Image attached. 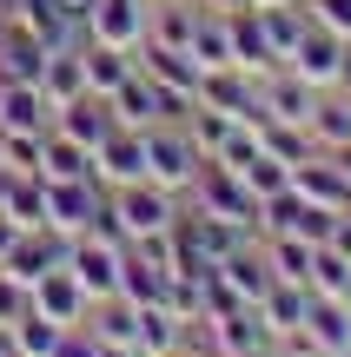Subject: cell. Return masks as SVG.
<instances>
[{"instance_id": "6da1fadb", "label": "cell", "mask_w": 351, "mask_h": 357, "mask_svg": "<svg viewBox=\"0 0 351 357\" xmlns=\"http://www.w3.org/2000/svg\"><path fill=\"white\" fill-rule=\"evenodd\" d=\"M186 205H193V212H206V218H232V225H252V231H259V192H252L232 166H219V159H206V166H199Z\"/></svg>"}, {"instance_id": "7a4b0ae2", "label": "cell", "mask_w": 351, "mask_h": 357, "mask_svg": "<svg viewBox=\"0 0 351 357\" xmlns=\"http://www.w3.org/2000/svg\"><path fill=\"white\" fill-rule=\"evenodd\" d=\"M206 159L193 153V139H186V126H146V178L153 185H166V192H193V178Z\"/></svg>"}, {"instance_id": "3957f363", "label": "cell", "mask_w": 351, "mask_h": 357, "mask_svg": "<svg viewBox=\"0 0 351 357\" xmlns=\"http://www.w3.org/2000/svg\"><path fill=\"white\" fill-rule=\"evenodd\" d=\"M119 265H126V245L119 238H100V231H80L66 245V271L80 278L87 298H113L119 291Z\"/></svg>"}, {"instance_id": "277c9868", "label": "cell", "mask_w": 351, "mask_h": 357, "mask_svg": "<svg viewBox=\"0 0 351 357\" xmlns=\"http://www.w3.org/2000/svg\"><path fill=\"white\" fill-rule=\"evenodd\" d=\"M345 47H351V40L325 33V26H305V33H299V47L285 53V73H299L305 86H318V93H338V73H345Z\"/></svg>"}, {"instance_id": "5b68a950", "label": "cell", "mask_w": 351, "mask_h": 357, "mask_svg": "<svg viewBox=\"0 0 351 357\" xmlns=\"http://www.w3.org/2000/svg\"><path fill=\"white\" fill-rule=\"evenodd\" d=\"M146 20H153V0H93L87 7V40L140 53L146 47Z\"/></svg>"}, {"instance_id": "8992f818", "label": "cell", "mask_w": 351, "mask_h": 357, "mask_svg": "<svg viewBox=\"0 0 351 357\" xmlns=\"http://www.w3.org/2000/svg\"><path fill=\"white\" fill-rule=\"evenodd\" d=\"M100 199H106L100 178H47V225L60 238H80L93 225V212H100Z\"/></svg>"}, {"instance_id": "52a82bcc", "label": "cell", "mask_w": 351, "mask_h": 357, "mask_svg": "<svg viewBox=\"0 0 351 357\" xmlns=\"http://www.w3.org/2000/svg\"><path fill=\"white\" fill-rule=\"evenodd\" d=\"M285 185L299 192L305 205H325V212H351V185L338 178V166H331L325 153H312V159H299V166L285 172Z\"/></svg>"}, {"instance_id": "ba28073f", "label": "cell", "mask_w": 351, "mask_h": 357, "mask_svg": "<svg viewBox=\"0 0 351 357\" xmlns=\"http://www.w3.org/2000/svg\"><path fill=\"white\" fill-rule=\"evenodd\" d=\"M27 305L40 311V318H53V324H87V311H93V298L80 291V278L73 271H47V278L33 284V291H27Z\"/></svg>"}, {"instance_id": "9c48e42d", "label": "cell", "mask_w": 351, "mask_h": 357, "mask_svg": "<svg viewBox=\"0 0 351 357\" xmlns=\"http://www.w3.org/2000/svg\"><path fill=\"white\" fill-rule=\"evenodd\" d=\"M93 178H100L106 192L140 185V178H146V132H113V139L93 153Z\"/></svg>"}, {"instance_id": "30bf717a", "label": "cell", "mask_w": 351, "mask_h": 357, "mask_svg": "<svg viewBox=\"0 0 351 357\" xmlns=\"http://www.w3.org/2000/svg\"><path fill=\"white\" fill-rule=\"evenodd\" d=\"M53 126H60L66 139H80L87 153H100V146L119 132V119H113V106H106L100 93H80L73 106H60V113H53Z\"/></svg>"}, {"instance_id": "8fae6325", "label": "cell", "mask_w": 351, "mask_h": 357, "mask_svg": "<svg viewBox=\"0 0 351 357\" xmlns=\"http://www.w3.org/2000/svg\"><path fill=\"white\" fill-rule=\"evenodd\" d=\"M299 331L312 337L325 357H345V351H351V311H345V298L312 291V305H305V324H299Z\"/></svg>"}, {"instance_id": "7c38bea8", "label": "cell", "mask_w": 351, "mask_h": 357, "mask_svg": "<svg viewBox=\"0 0 351 357\" xmlns=\"http://www.w3.org/2000/svg\"><path fill=\"white\" fill-rule=\"evenodd\" d=\"M47 126H53L47 93L27 79H0V132H47Z\"/></svg>"}, {"instance_id": "4fadbf2b", "label": "cell", "mask_w": 351, "mask_h": 357, "mask_svg": "<svg viewBox=\"0 0 351 357\" xmlns=\"http://www.w3.org/2000/svg\"><path fill=\"white\" fill-rule=\"evenodd\" d=\"M305 305H312V284H305V278H272L265 298H259V318H265L272 337H285V331L305 324Z\"/></svg>"}, {"instance_id": "5bb4252c", "label": "cell", "mask_w": 351, "mask_h": 357, "mask_svg": "<svg viewBox=\"0 0 351 357\" xmlns=\"http://www.w3.org/2000/svg\"><path fill=\"white\" fill-rule=\"evenodd\" d=\"M80 66H87V93H100V100H113V93L140 73V60H133L126 47H100V40L80 47Z\"/></svg>"}, {"instance_id": "9a60e30c", "label": "cell", "mask_w": 351, "mask_h": 357, "mask_svg": "<svg viewBox=\"0 0 351 357\" xmlns=\"http://www.w3.org/2000/svg\"><path fill=\"white\" fill-rule=\"evenodd\" d=\"M133 60H140L146 79H159V86H179V93H199V73H206V66H199L186 47H153V40H146Z\"/></svg>"}, {"instance_id": "2e32d148", "label": "cell", "mask_w": 351, "mask_h": 357, "mask_svg": "<svg viewBox=\"0 0 351 357\" xmlns=\"http://www.w3.org/2000/svg\"><path fill=\"white\" fill-rule=\"evenodd\" d=\"M87 324H93V337H100V344H126V351H133V337H140V305H133L126 291H113V298H93Z\"/></svg>"}, {"instance_id": "e0dca14e", "label": "cell", "mask_w": 351, "mask_h": 357, "mask_svg": "<svg viewBox=\"0 0 351 357\" xmlns=\"http://www.w3.org/2000/svg\"><path fill=\"white\" fill-rule=\"evenodd\" d=\"M106 106H113L119 132H146V126H159V86H153L146 73H133V79H126V86H119Z\"/></svg>"}, {"instance_id": "ac0fdd59", "label": "cell", "mask_w": 351, "mask_h": 357, "mask_svg": "<svg viewBox=\"0 0 351 357\" xmlns=\"http://www.w3.org/2000/svg\"><path fill=\"white\" fill-rule=\"evenodd\" d=\"M186 344V318L172 305H140V337H133V351L140 357H166Z\"/></svg>"}, {"instance_id": "d6986e66", "label": "cell", "mask_w": 351, "mask_h": 357, "mask_svg": "<svg viewBox=\"0 0 351 357\" xmlns=\"http://www.w3.org/2000/svg\"><path fill=\"white\" fill-rule=\"evenodd\" d=\"M225 33H232V66H246V73H272V47H265V33H259V13L252 7H239V13H225Z\"/></svg>"}, {"instance_id": "ffe728a7", "label": "cell", "mask_w": 351, "mask_h": 357, "mask_svg": "<svg viewBox=\"0 0 351 357\" xmlns=\"http://www.w3.org/2000/svg\"><path fill=\"white\" fill-rule=\"evenodd\" d=\"M40 93H47V106H53V113H60V106H73L80 93H87V66H80V47H60V53H47Z\"/></svg>"}, {"instance_id": "44dd1931", "label": "cell", "mask_w": 351, "mask_h": 357, "mask_svg": "<svg viewBox=\"0 0 351 357\" xmlns=\"http://www.w3.org/2000/svg\"><path fill=\"white\" fill-rule=\"evenodd\" d=\"M193 26H199V0H153L146 40L153 47H193Z\"/></svg>"}, {"instance_id": "7402d4cb", "label": "cell", "mask_w": 351, "mask_h": 357, "mask_svg": "<svg viewBox=\"0 0 351 357\" xmlns=\"http://www.w3.org/2000/svg\"><path fill=\"white\" fill-rule=\"evenodd\" d=\"M179 126H186V139H193V153H199V159H225V139H232L239 119H232V113H219V106H199V100H193V113H186Z\"/></svg>"}, {"instance_id": "603a6c76", "label": "cell", "mask_w": 351, "mask_h": 357, "mask_svg": "<svg viewBox=\"0 0 351 357\" xmlns=\"http://www.w3.org/2000/svg\"><path fill=\"white\" fill-rule=\"evenodd\" d=\"M40 178H93V153L80 139H66L60 126H47V153H40Z\"/></svg>"}, {"instance_id": "cb8c5ba5", "label": "cell", "mask_w": 351, "mask_h": 357, "mask_svg": "<svg viewBox=\"0 0 351 357\" xmlns=\"http://www.w3.org/2000/svg\"><path fill=\"white\" fill-rule=\"evenodd\" d=\"M166 284H172L166 265H146L140 252H126V265H119V291H126L133 305H166Z\"/></svg>"}, {"instance_id": "d4e9b609", "label": "cell", "mask_w": 351, "mask_h": 357, "mask_svg": "<svg viewBox=\"0 0 351 357\" xmlns=\"http://www.w3.org/2000/svg\"><path fill=\"white\" fill-rule=\"evenodd\" d=\"M193 53L199 66H232V33H225V13H212V7H199V26H193Z\"/></svg>"}, {"instance_id": "484cf974", "label": "cell", "mask_w": 351, "mask_h": 357, "mask_svg": "<svg viewBox=\"0 0 351 357\" xmlns=\"http://www.w3.org/2000/svg\"><path fill=\"white\" fill-rule=\"evenodd\" d=\"M312 139H318V153H338V146H351V100H345V93H325V100H318Z\"/></svg>"}, {"instance_id": "4316f807", "label": "cell", "mask_w": 351, "mask_h": 357, "mask_svg": "<svg viewBox=\"0 0 351 357\" xmlns=\"http://www.w3.org/2000/svg\"><path fill=\"white\" fill-rule=\"evenodd\" d=\"M312 238H299V231H272L265 238V258H272V278H305L312 271Z\"/></svg>"}, {"instance_id": "83f0119b", "label": "cell", "mask_w": 351, "mask_h": 357, "mask_svg": "<svg viewBox=\"0 0 351 357\" xmlns=\"http://www.w3.org/2000/svg\"><path fill=\"white\" fill-rule=\"evenodd\" d=\"M259 139H265V153H272V159H285V166H299V159H312V153H318L312 126H285V119H265V126H259Z\"/></svg>"}, {"instance_id": "f1b7e54d", "label": "cell", "mask_w": 351, "mask_h": 357, "mask_svg": "<svg viewBox=\"0 0 351 357\" xmlns=\"http://www.w3.org/2000/svg\"><path fill=\"white\" fill-rule=\"evenodd\" d=\"M7 212L20 218V225H47V178H40V172H13Z\"/></svg>"}, {"instance_id": "f546056e", "label": "cell", "mask_w": 351, "mask_h": 357, "mask_svg": "<svg viewBox=\"0 0 351 357\" xmlns=\"http://www.w3.org/2000/svg\"><path fill=\"white\" fill-rule=\"evenodd\" d=\"M345 278H351V258L338 252V245H318V252H312V271H305V284H312V291H325V298H338Z\"/></svg>"}, {"instance_id": "4dcf8cb0", "label": "cell", "mask_w": 351, "mask_h": 357, "mask_svg": "<svg viewBox=\"0 0 351 357\" xmlns=\"http://www.w3.org/2000/svg\"><path fill=\"white\" fill-rule=\"evenodd\" d=\"M40 153H47V132H0V166L7 172H40Z\"/></svg>"}, {"instance_id": "1f68e13d", "label": "cell", "mask_w": 351, "mask_h": 357, "mask_svg": "<svg viewBox=\"0 0 351 357\" xmlns=\"http://www.w3.org/2000/svg\"><path fill=\"white\" fill-rule=\"evenodd\" d=\"M60 331H66V324L40 318V311L27 305V318L13 324V344H20V351H33V357H53V344H60Z\"/></svg>"}, {"instance_id": "d6a6232c", "label": "cell", "mask_w": 351, "mask_h": 357, "mask_svg": "<svg viewBox=\"0 0 351 357\" xmlns=\"http://www.w3.org/2000/svg\"><path fill=\"white\" fill-rule=\"evenodd\" d=\"M232 172L246 178V185L259 192V199H272V192H285V172H292V166H285V159H272V153H259L252 166H232Z\"/></svg>"}, {"instance_id": "836d02e7", "label": "cell", "mask_w": 351, "mask_h": 357, "mask_svg": "<svg viewBox=\"0 0 351 357\" xmlns=\"http://www.w3.org/2000/svg\"><path fill=\"white\" fill-rule=\"evenodd\" d=\"M305 13H312V26H325V33L351 40V0H305Z\"/></svg>"}, {"instance_id": "e575fe53", "label": "cell", "mask_w": 351, "mask_h": 357, "mask_svg": "<svg viewBox=\"0 0 351 357\" xmlns=\"http://www.w3.org/2000/svg\"><path fill=\"white\" fill-rule=\"evenodd\" d=\"M53 357H100V337H93V324H66Z\"/></svg>"}, {"instance_id": "d590c367", "label": "cell", "mask_w": 351, "mask_h": 357, "mask_svg": "<svg viewBox=\"0 0 351 357\" xmlns=\"http://www.w3.org/2000/svg\"><path fill=\"white\" fill-rule=\"evenodd\" d=\"M20 318H27V284H13L7 271H0V324H7V331H13V324H20Z\"/></svg>"}, {"instance_id": "8d00e7d4", "label": "cell", "mask_w": 351, "mask_h": 357, "mask_svg": "<svg viewBox=\"0 0 351 357\" xmlns=\"http://www.w3.org/2000/svg\"><path fill=\"white\" fill-rule=\"evenodd\" d=\"M272 357H325V351H318L305 331H285V337H272Z\"/></svg>"}, {"instance_id": "74e56055", "label": "cell", "mask_w": 351, "mask_h": 357, "mask_svg": "<svg viewBox=\"0 0 351 357\" xmlns=\"http://www.w3.org/2000/svg\"><path fill=\"white\" fill-rule=\"evenodd\" d=\"M20 231H27V225H20V218H13V212H7V205H0V258H7V252H13V238H20Z\"/></svg>"}, {"instance_id": "f35d334b", "label": "cell", "mask_w": 351, "mask_h": 357, "mask_svg": "<svg viewBox=\"0 0 351 357\" xmlns=\"http://www.w3.org/2000/svg\"><path fill=\"white\" fill-rule=\"evenodd\" d=\"M331 245H338V252L351 258V212H338V225H331Z\"/></svg>"}, {"instance_id": "ab89813d", "label": "cell", "mask_w": 351, "mask_h": 357, "mask_svg": "<svg viewBox=\"0 0 351 357\" xmlns=\"http://www.w3.org/2000/svg\"><path fill=\"white\" fill-rule=\"evenodd\" d=\"M325 159H331V166H338V178L351 185V146H338V153H325Z\"/></svg>"}, {"instance_id": "60d3db41", "label": "cell", "mask_w": 351, "mask_h": 357, "mask_svg": "<svg viewBox=\"0 0 351 357\" xmlns=\"http://www.w3.org/2000/svg\"><path fill=\"white\" fill-rule=\"evenodd\" d=\"M199 7H212V13H239V7H252V0H199Z\"/></svg>"}, {"instance_id": "b9f144b4", "label": "cell", "mask_w": 351, "mask_h": 357, "mask_svg": "<svg viewBox=\"0 0 351 357\" xmlns=\"http://www.w3.org/2000/svg\"><path fill=\"white\" fill-rule=\"evenodd\" d=\"M166 357H212L206 344H179V351H166Z\"/></svg>"}, {"instance_id": "7bdbcfd3", "label": "cell", "mask_w": 351, "mask_h": 357, "mask_svg": "<svg viewBox=\"0 0 351 357\" xmlns=\"http://www.w3.org/2000/svg\"><path fill=\"white\" fill-rule=\"evenodd\" d=\"M232 357H272V344H259V351H232Z\"/></svg>"}, {"instance_id": "ee69618b", "label": "cell", "mask_w": 351, "mask_h": 357, "mask_svg": "<svg viewBox=\"0 0 351 357\" xmlns=\"http://www.w3.org/2000/svg\"><path fill=\"white\" fill-rule=\"evenodd\" d=\"M0 357H33V351H20V344H7V351H0Z\"/></svg>"}, {"instance_id": "f6af8a7d", "label": "cell", "mask_w": 351, "mask_h": 357, "mask_svg": "<svg viewBox=\"0 0 351 357\" xmlns=\"http://www.w3.org/2000/svg\"><path fill=\"white\" fill-rule=\"evenodd\" d=\"M338 298H345V311H351V278H345V291H338Z\"/></svg>"}, {"instance_id": "bcb514c9", "label": "cell", "mask_w": 351, "mask_h": 357, "mask_svg": "<svg viewBox=\"0 0 351 357\" xmlns=\"http://www.w3.org/2000/svg\"><path fill=\"white\" fill-rule=\"evenodd\" d=\"M252 7H272V0H252Z\"/></svg>"}, {"instance_id": "7dc6e473", "label": "cell", "mask_w": 351, "mask_h": 357, "mask_svg": "<svg viewBox=\"0 0 351 357\" xmlns=\"http://www.w3.org/2000/svg\"><path fill=\"white\" fill-rule=\"evenodd\" d=\"M345 100H351V93H345Z\"/></svg>"}, {"instance_id": "c3c4849f", "label": "cell", "mask_w": 351, "mask_h": 357, "mask_svg": "<svg viewBox=\"0 0 351 357\" xmlns=\"http://www.w3.org/2000/svg\"><path fill=\"white\" fill-rule=\"evenodd\" d=\"M345 357H351V351H345Z\"/></svg>"}]
</instances>
